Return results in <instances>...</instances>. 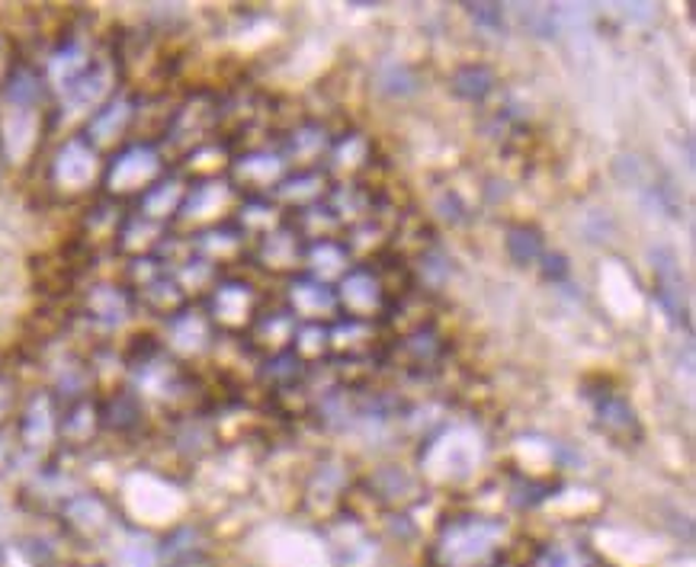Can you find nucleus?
Wrapping results in <instances>:
<instances>
[{"instance_id":"15","label":"nucleus","mask_w":696,"mask_h":567,"mask_svg":"<svg viewBox=\"0 0 696 567\" xmlns=\"http://www.w3.org/2000/svg\"><path fill=\"white\" fill-rule=\"evenodd\" d=\"M305 263H308V276L318 280V283H331V280H341L353 267V257L344 247L341 237L334 240H321V244H311L305 247Z\"/></svg>"},{"instance_id":"5","label":"nucleus","mask_w":696,"mask_h":567,"mask_svg":"<svg viewBox=\"0 0 696 567\" xmlns=\"http://www.w3.org/2000/svg\"><path fill=\"white\" fill-rule=\"evenodd\" d=\"M651 270H654V295L658 305L668 311V318L677 328H687V285H684V273L681 263L671 250H654L651 253Z\"/></svg>"},{"instance_id":"13","label":"nucleus","mask_w":696,"mask_h":567,"mask_svg":"<svg viewBox=\"0 0 696 567\" xmlns=\"http://www.w3.org/2000/svg\"><path fill=\"white\" fill-rule=\"evenodd\" d=\"M257 257L276 270V273H293L298 263H305V244L298 240V235L283 222L280 228H273L270 235L260 237Z\"/></svg>"},{"instance_id":"8","label":"nucleus","mask_w":696,"mask_h":567,"mask_svg":"<svg viewBox=\"0 0 696 567\" xmlns=\"http://www.w3.org/2000/svg\"><path fill=\"white\" fill-rule=\"evenodd\" d=\"M260 315V295L250 283H222L212 292V318L225 328H250Z\"/></svg>"},{"instance_id":"19","label":"nucleus","mask_w":696,"mask_h":567,"mask_svg":"<svg viewBox=\"0 0 696 567\" xmlns=\"http://www.w3.org/2000/svg\"><path fill=\"white\" fill-rule=\"evenodd\" d=\"M452 91L465 99H475L482 103L485 96L495 91V74L485 68V64H465L452 74Z\"/></svg>"},{"instance_id":"1","label":"nucleus","mask_w":696,"mask_h":567,"mask_svg":"<svg viewBox=\"0 0 696 567\" xmlns=\"http://www.w3.org/2000/svg\"><path fill=\"white\" fill-rule=\"evenodd\" d=\"M507 525L492 517H452L440 525L430 562L434 567H500L507 558Z\"/></svg>"},{"instance_id":"14","label":"nucleus","mask_w":696,"mask_h":567,"mask_svg":"<svg viewBox=\"0 0 696 567\" xmlns=\"http://www.w3.org/2000/svg\"><path fill=\"white\" fill-rule=\"evenodd\" d=\"M328 196V174L321 170H302V174H290L276 192H273V202L276 205H286V212H296V209H305V205H315ZM283 212V215H286Z\"/></svg>"},{"instance_id":"20","label":"nucleus","mask_w":696,"mask_h":567,"mask_svg":"<svg viewBox=\"0 0 696 567\" xmlns=\"http://www.w3.org/2000/svg\"><path fill=\"white\" fill-rule=\"evenodd\" d=\"M68 517L71 522L84 532V535H94L99 529H106V522H109V513H106V507L94 500V497H81V500H74L71 507H68Z\"/></svg>"},{"instance_id":"12","label":"nucleus","mask_w":696,"mask_h":567,"mask_svg":"<svg viewBox=\"0 0 696 567\" xmlns=\"http://www.w3.org/2000/svg\"><path fill=\"white\" fill-rule=\"evenodd\" d=\"M328 167L331 174H341L344 184H359V177L373 167V144L359 132H350L344 139H334L328 151Z\"/></svg>"},{"instance_id":"3","label":"nucleus","mask_w":696,"mask_h":567,"mask_svg":"<svg viewBox=\"0 0 696 567\" xmlns=\"http://www.w3.org/2000/svg\"><path fill=\"white\" fill-rule=\"evenodd\" d=\"M232 177L238 187L248 189V199H270V192H276V187L290 177V167L280 151H250L235 161Z\"/></svg>"},{"instance_id":"11","label":"nucleus","mask_w":696,"mask_h":567,"mask_svg":"<svg viewBox=\"0 0 696 567\" xmlns=\"http://www.w3.org/2000/svg\"><path fill=\"white\" fill-rule=\"evenodd\" d=\"M248 331H250V346H253V350H260V353H267V356L273 359V356L290 353V350H293L298 321L290 315V311H286V308H280V311H260V315H257V321L250 324Z\"/></svg>"},{"instance_id":"10","label":"nucleus","mask_w":696,"mask_h":567,"mask_svg":"<svg viewBox=\"0 0 696 567\" xmlns=\"http://www.w3.org/2000/svg\"><path fill=\"white\" fill-rule=\"evenodd\" d=\"M396 353L401 356L404 369L424 373V369H437V366L444 363L447 343H444V336L437 333V328L427 321V324L411 328V331L404 333L396 343Z\"/></svg>"},{"instance_id":"7","label":"nucleus","mask_w":696,"mask_h":567,"mask_svg":"<svg viewBox=\"0 0 696 567\" xmlns=\"http://www.w3.org/2000/svg\"><path fill=\"white\" fill-rule=\"evenodd\" d=\"M594 404V424L600 433H606L610 439H616L620 446H629V442H639L642 439V426H639V417L633 411V404L616 394V391H600L591 398Z\"/></svg>"},{"instance_id":"9","label":"nucleus","mask_w":696,"mask_h":567,"mask_svg":"<svg viewBox=\"0 0 696 567\" xmlns=\"http://www.w3.org/2000/svg\"><path fill=\"white\" fill-rule=\"evenodd\" d=\"M161 164H157V154L151 151L149 144H135L129 151H122L109 170H106V184L119 192L126 189H149V184L157 177Z\"/></svg>"},{"instance_id":"18","label":"nucleus","mask_w":696,"mask_h":567,"mask_svg":"<svg viewBox=\"0 0 696 567\" xmlns=\"http://www.w3.org/2000/svg\"><path fill=\"white\" fill-rule=\"evenodd\" d=\"M507 253L514 263L520 267H533L536 260H543L546 247H543V235L530 225H514L507 232Z\"/></svg>"},{"instance_id":"17","label":"nucleus","mask_w":696,"mask_h":567,"mask_svg":"<svg viewBox=\"0 0 696 567\" xmlns=\"http://www.w3.org/2000/svg\"><path fill=\"white\" fill-rule=\"evenodd\" d=\"M91 170H94V151L84 147L81 142H71L55 161V177L64 184V187H81L91 180Z\"/></svg>"},{"instance_id":"4","label":"nucleus","mask_w":696,"mask_h":567,"mask_svg":"<svg viewBox=\"0 0 696 567\" xmlns=\"http://www.w3.org/2000/svg\"><path fill=\"white\" fill-rule=\"evenodd\" d=\"M286 311L302 324H325L338 315V295L328 283L296 276L286 288Z\"/></svg>"},{"instance_id":"6","label":"nucleus","mask_w":696,"mask_h":567,"mask_svg":"<svg viewBox=\"0 0 696 567\" xmlns=\"http://www.w3.org/2000/svg\"><path fill=\"white\" fill-rule=\"evenodd\" d=\"M331 144H334V139L328 135L325 126H318V122H302V126H296V129L286 135L280 157L286 161L290 174L321 170V164L328 161Z\"/></svg>"},{"instance_id":"2","label":"nucleus","mask_w":696,"mask_h":567,"mask_svg":"<svg viewBox=\"0 0 696 567\" xmlns=\"http://www.w3.org/2000/svg\"><path fill=\"white\" fill-rule=\"evenodd\" d=\"M334 295H338V311H344V318L350 321L376 324L382 315L392 311V295L369 263H353L338 280Z\"/></svg>"},{"instance_id":"16","label":"nucleus","mask_w":696,"mask_h":567,"mask_svg":"<svg viewBox=\"0 0 696 567\" xmlns=\"http://www.w3.org/2000/svg\"><path fill=\"white\" fill-rule=\"evenodd\" d=\"M523 567H603L600 558L581 542H548L533 552Z\"/></svg>"}]
</instances>
